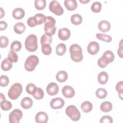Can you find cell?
Masks as SVG:
<instances>
[{"instance_id":"cell-1","label":"cell","mask_w":123,"mask_h":123,"mask_svg":"<svg viewBox=\"0 0 123 123\" xmlns=\"http://www.w3.org/2000/svg\"><path fill=\"white\" fill-rule=\"evenodd\" d=\"M70 57L75 62H80L83 59L82 49L81 47L77 44H72L70 47Z\"/></svg>"},{"instance_id":"cell-2","label":"cell","mask_w":123,"mask_h":123,"mask_svg":"<svg viewBox=\"0 0 123 123\" xmlns=\"http://www.w3.org/2000/svg\"><path fill=\"white\" fill-rule=\"evenodd\" d=\"M44 23L45 34L49 36L53 35L56 30V27L55 26L56 24L55 19L51 16H46Z\"/></svg>"},{"instance_id":"cell-3","label":"cell","mask_w":123,"mask_h":123,"mask_svg":"<svg viewBox=\"0 0 123 123\" xmlns=\"http://www.w3.org/2000/svg\"><path fill=\"white\" fill-rule=\"evenodd\" d=\"M37 37L34 34L29 35L25 39V47L29 51H35L38 47Z\"/></svg>"},{"instance_id":"cell-4","label":"cell","mask_w":123,"mask_h":123,"mask_svg":"<svg viewBox=\"0 0 123 123\" xmlns=\"http://www.w3.org/2000/svg\"><path fill=\"white\" fill-rule=\"evenodd\" d=\"M23 87L21 84L16 83L13 84L10 88L8 95L10 98L15 100L18 98L22 92Z\"/></svg>"},{"instance_id":"cell-5","label":"cell","mask_w":123,"mask_h":123,"mask_svg":"<svg viewBox=\"0 0 123 123\" xmlns=\"http://www.w3.org/2000/svg\"><path fill=\"white\" fill-rule=\"evenodd\" d=\"M38 63V58L36 55H31L26 59L24 64L25 68L28 72H32L34 71Z\"/></svg>"},{"instance_id":"cell-6","label":"cell","mask_w":123,"mask_h":123,"mask_svg":"<svg viewBox=\"0 0 123 123\" xmlns=\"http://www.w3.org/2000/svg\"><path fill=\"white\" fill-rule=\"evenodd\" d=\"M65 113L73 121H77L81 117L80 111L74 105L68 106L65 110Z\"/></svg>"},{"instance_id":"cell-7","label":"cell","mask_w":123,"mask_h":123,"mask_svg":"<svg viewBox=\"0 0 123 123\" xmlns=\"http://www.w3.org/2000/svg\"><path fill=\"white\" fill-rule=\"evenodd\" d=\"M49 9L52 12L57 15H61L64 12L63 9L57 0H52L49 4Z\"/></svg>"},{"instance_id":"cell-8","label":"cell","mask_w":123,"mask_h":123,"mask_svg":"<svg viewBox=\"0 0 123 123\" xmlns=\"http://www.w3.org/2000/svg\"><path fill=\"white\" fill-rule=\"evenodd\" d=\"M22 111L18 109H14L9 114V120L10 123H18L22 118Z\"/></svg>"},{"instance_id":"cell-9","label":"cell","mask_w":123,"mask_h":123,"mask_svg":"<svg viewBox=\"0 0 123 123\" xmlns=\"http://www.w3.org/2000/svg\"><path fill=\"white\" fill-rule=\"evenodd\" d=\"M64 105V100L61 98H56L51 99L50 106L52 109H59L62 108Z\"/></svg>"},{"instance_id":"cell-10","label":"cell","mask_w":123,"mask_h":123,"mask_svg":"<svg viewBox=\"0 0 123 123\" xmlns=\"http://www.w3.org/2000/svg\"><path fill=\"white\" fill-rule=\"evenodd\" d=\"M59 86L58 85L54 82H51L47 86L46 91L47 93L50 96L56 95L59 92Z\"/></svg>"},{"instance_id":"cell-11","label":"cell","mask_w":123,"mask_h":123,"mask_svg":"<svg viewBox=\"0 0 123 123\" xmlns=\"http://www.w3.org/2000/svg\"><path fill=\"white\" fill-rule=\"evenodd\" d=\"M87 50L88 53L91 55L96 54L99 50L98 43L96 41L90 42L87 46Z\"/></svg>"},{"instance_id":"cell-12","label":"cell","mask_w":123,"mask_h":123,"mask_svg":"<svg viewBox=\"0 0 123 123\" xmlns=\"http://www.w3.org/2000/svg\"><path fill=\"white\" fill-rule=\"evenodd\" d=\"M101 60L107 64L112 62L114 59V55L111 50H106L100 57Z\"/></svg>"},{"instance_id":"cell-13","label":"cell","mask_w":123,"mask_h":123,"mask_svg":"<svg viewBox=\"0 0 123 123\" xmlns=\"http://www.w3.org/2000/svg\"><path fill=\"white\" fill-rule=\"evenodd\" d=\"M62 94L66 98H72L75 94L74 89L70 86H65L62 88Z\"/></svg>"},{"instance_id":"cell-14","label":"cell","mask_w":123,"mask_h":123,"mask_svg":"<svg viewBox=\"0 0 123 123\" xmlns=\"http://www.w3.org/2000/svg\"><path fill=\"white\" fill-rule=\"evenodd\" d=\"M71 36V32L67 28H60L58 32V37L62 40H67Z\"/></svg>"},{"instance_id":"cell-15","label":"cell","mask_w":123,"mask_h":123,"mask_svg":"<svg viewBox=\"0 0 123 123\" xmlns=\"http://www.w3.org/2000/svg\"><path fill=\"white\" fill-rule=\"evenodd\" d=\"M48 116L43 111L37 112L35 116V120L37 123H46L48 121Z\"/></svg>"},{"instance_id":"cell-16","label":"cell","mask_w":123,"mask_h":123,"mask_svg":"<svg viewBox=\"0 0 123 123\" xmlns=\"http://www.w3.org/2000/svg\"><path fill=\"white\" fill-rule=\"evenodd\" d=\"M110 23L106 20H102L98 24V28L102 32L105 33L109 31L111 29Z\"/></svg>"},{"instance_id":"cell-17","label":"cell","mask_w":123,"mask_h":123,"mask_svg":"<svg viewBox=\"0 0 123 123\" xmlns=\"http://www.w3.org/2000/svg\"><path fill=\"white\" fill-rule=\"evenodd\" d=\"M25 14V12L24 10L21 8H17L13 10L12 12V16L14 18L20 20L22 19Z\"/></svg>"},{"instance_id":"cell-18","label":"cell","mask_w":123,"mask_h":123,"mask_svg":"<svg viewBox=\"0 0 123 123\" xmlns=\"http://www.w3.org/2000/svg\"><path fill=\"white\" fill-rule=\"evenodd\" d=\"M33 101L32 99L28 97L23 98L21 102V105L25 109H30L33 105Z\"/></svg>"},{"instance_id":"cell-19","label":"cell","mask_w":123,"mask_h":123,"mask_svg":"<svg viewBox=\"0 0 123 123\" xmlns=\"http://www.w3.org/2000/svg\"><path fill=\"white\" fill-rule=\"evenodd\" d=\"M64 4L69 11H74L77 8V3L75 0H65Z\"/></svg>"},{"instance_id":"cell-20","label":"cell","mask_w":123,"mask_h":123,"mask_svg":"<svg viewBox=\"0 0 123 123\" xmlns=\"http://www.w3.org/2000/svg\"><path fill=\"white\" fill-rule=\"evenodd\" d=\"M56 78L59 82H64L68 79V74L64 71H60L56 74Z\"/></svg>"},{"instance_id":"cell-21","label":"cell","mask_w":123,"mask_h":123,"mask_svg":"<svg viewBox=\"0 0 123 123\" xmlns=\"http://www.w3.org/2000/svg\"><path fill=\"white\" fill-rule=\"evenodd\" d=\"M109 76L106 72H100L98 76V83L101 85H104L107 83L108 80Z\"/></svg>"},{"instance_id":"cell-22","label":"cell","mask_w":123,"mask_h":123,"mask_svg":"<svg viewBox=\"0 0 123 123\" xmlns=\"http://www.w3.org/2000/svg\"><path fill=\"white\" fill-rule=\"evenodd\" d=\"M13 29L16 34H21L25 31V26L24 23L22 22H18L14 25Z\"/></svg>"},{"instance_id":"cell-23","label":"cell","mask_w":123,"mask_h":123,"mask_svg":"<svg viewBox=\"0 0 123 123\" xmlns=\"http://www.w3.org/2000/svg\"><path fill=\"white\" fill-rule=\"evenodd\" d=\"M12 66V62L7 58L4 59L1 63V68L4 71L10 70Z\"/></svg>"},{"instance_id":"cell-24","label":"cell","mask_w":123,"mask_h":123,"mask_svg":"<svg viewBox=\"0 0 123 123\" xmlns=\"http://www.w3.org/2000/svg\"><path fill=\"white\" fill-rule=\"evenodd\" d=\"M100 109L101 111L104 112H110L112 109V105L111 102L109 101L103 102L100 106Z\"/></svg>"},{"instance_id":"cell-25","label":"cell","mask_w":123,"mask_h":123,"mask_svg":"<svg viewBox=\"0 0 123 123\" xmlns=\"http://www.w3.org/2000/svg\"><path fill=\"white\" fill-rule=\"evenodd\" d=\"M81 108L83 112H89L92 110L93 105L90 101H85L81 104Z\"/></svg>"},{"instance_id":"cell-26","label":"cell","mask_w":123,"mask_h":123,"mask_svg":"<svg viewBox=\"0 0 123 123\" xmlns=\"http://www.w3.org/2000/svg\"><path fill=\"white\" fill-rule=\"evenodd\" d=\"M66 50V45L64 43L59 44L56 48V52L59 56H62L64 54Z\"/></svg>"},{"instance_id":"cell-27","label":"cell","mask_w":123,"mask_h":123,"mask_svg":"<svg viewBox=\"0 0 123 123\" xmlns=\"http://www.w3.org/2000/svg\"><path fill=\"white\" fill-rule=\"evenodd\" d=\"M82 17L79 14H74L71 17L72 23L75 25H79L82 22Z\"/></svg>"},{"instance_id":"cell-28","label":"cell","mask_w":123,"mask_h":123,"mask_svg":"<svg viewBox=\"0 0 123 123\" xmlns=\"http://www.w3.org/2000/svg\"><path fill=\"white\" fill-rule=\"evenodd\" d=\"M32 95L35 99L39 100L44 97V93L43 90L40 87H37Z\"/></svg>"},{"instance_id":"cell-29","label":"cell","mask_w":123,"mask_h":123,"mask_svg":"<svg viewBox=\"0 0 123 123\" xmlns=\"http://www.w3.org/2000/svg\"><path fill=\"white\" fill-rule=\"evenodd\" d=\"M96 37L98 39L106 42H110L112 40L111 37L106 34L97 33L96 34Z\"/></svg>"},{"instance_id":"cell-30","label":"cell","mask_w":123,"mask_h":123,"mask_svg":"<svg viewBox=\"0 0 123 123\" xmlns=\"http://www.w3.org/2000/svg\"><path fill=\"white\" fill-rule=\"evenodd\" d=\"M96 95L97 98L103 99L105 98L107 95V90L103 88H99L96 91Z\"/></svg>"},{"instance_id":"cell-31","label":"cell","mask_w":123,"mask_h":123,"mask_svg":"<svg viewBox=\"0 0 123 123\" xmlns=\"http://www.w3.org/2000/svg\"><path fill=\"white\" fill-rule=\"evenodd\" d=\"M52 42V37L48 36L46 34H43L40 38L41 44H50Z\"/></svg>"},{"instance_id":"cell-32","label":"cell","mask_w":123,"mask_h":123,"mask_svg":"<svg viewBox=\"0 0 123 123\" xmlns=\"http://www.w3.org/2000/svg\"><path fill=\"white\" fill-rule=\"evenodd\" d=\"M11 50L14 51L18 52L22 48L21 43L17 40H15L12 42L11 45Z\"/></svg>"},{"instance_id":"cell-33","label":"cell","mask_w":123,"mask_h":123,"mask_svg":"<svg viewBox=\"0 0 123 123\" xmlns=\"http://www.w3.org/2000/svg\"><path fill=\"white\" fill-rule=\"evenodd\" d=\"M46 5V1L45 0H36L35 1V6L37 10H43Z\"/></svg>"},{"instance_id":"cell-34","label":"cell","mask_w":123,"mask_h":123,"mask_svg":"<svg viewBox=\"0 0 123 123\" xmlns=\"http://www.w3.org/2000/svg\"><path fill=\"white\" fill-rule=\"evenodd\" d=\"M0 107L1 109L3 111H7L10 110L12 107V104L11 102L4 100L0 102Z\"/></svg>"},{"instance_id":"cell-35","label":"cell","mask_w":123,"mask_h":123,"mask_svg":"<svg viewBox=\"0 0 123 123\" xmlns=\"http://www.w3.org/2000/svg\"><path fill=\"white\" fill-rule=\"evenodd\" d=\"M102 5L99 1H95L92 3L91 6V10L94 12H99L101 9Z\"/></svg>"},{"instance_id":"cell-36","label":"cell","mask_w":123,"mask_h":123,"mask_svg":"<svg viewBox=\"0 0 123 123\" xmlns=\"http://www.w3.org/2000/svg\"><path fill=\"white\" fill-rule=\"evenodd\" d=\"M8 58L12 62H17L18 59V56L15 52L11 50L9 52Z\"/></svg>"},{"instance_id":"cell-37","label":"cell","mask_w":123,"mask_h":123,"mask_svg":"<svg viewBox=\"0 0 123 123\" xmlns=\"http://www.w3.org/2000/svg\"><path fill=\"white\" fill-rule=\"evenodd\" d=\"M41 51L44 54L49 55L52 52V48L50 46V44L42 45L41 47Z\"/></svg>"},{"instance_id":"cell-38","label":"cell","mask_w":123,"mask_h":123,"mask_svg":"<svg viewBox=\"0 0 123 123\" xmlns=\"http://www.w3.org/2000/svg\"><path fill=\"white\" fill-rule=\"evenodd\" d=\"M34 17L36 20L37 25H41L44 23L46 17L44 14L40 13L35 14Z\"/></svg>"},{"instance_id":"cell-39","label":"cell","mask_w":123,"mask_h":123,"mask_svg":"<svg viewBox=\"0 0 123 123\" xmlns=\"http://www.w3.org/2000/svg\"><path fill=\"white\" fill-rule=\"evenodd\" d=\"M116 89L118 92L119 97L121 99H123V82L122 81L118 82L116 85Z\"/></svg>"},{"instance_id":"cell-40","label":"cell","mask_w":123,"mask_h":123,"mask_svg":"<svg viewBox=\"0 0 123 123\" xmlns=\"http://www.w3.org/2000/svg\"><path fill=\"white\" fill-rule=\"evenodd\" d=\"M9 83V79L5 75H1L0 77V86L2 87L6 86Z\"/></svg>"},{"instance_id":"cell-41","label":"cell","mask_w":123,"mask_h":123,"mask_svg":"<svg viewBox=\"0 0 123 123\" xmlns=\"http://www.w3.org/2000/svg\"><path fill=\"white\" fill-rule=\"evenodd\" d=\"M9 44V39L4 36H1L0 37V46L2 48L6 47Z\"/></svg>"},{"instance_id":"cell-42","label":"cell","mask_w":123,"mask_h":123,"mask_svg":"<svg viewBox=\"0 0 123 123\" xmlns=\"http://www.w3.org/2000/svg\"><path fill=\"white\" fill-rule=\"evenodd\" d=\"M37 88V86L34 84L29 83L26 86V91L29 94H33Z\"/></svg>"},{"instance_id":"cell-43","label":"cell","mask_w":123,"mask_h":123,"mask_svg":"<svg viewBox=\"0 0 123 123\" xmlns=\"http://www.w3.org/2000/svg\"><path fill=\"white\" fill-rule=\"evenodd\" d=\"M99 122L101 123H113V120L110 116L105 115L101 118Z\"/></svg>"},{"instance_id":"cell-44","label":"cell","mask_w":123,"mask_h":123,"mask_svg":"<svg viewBox=\"0 0 123 123\" xmlns=\"http://www.w3.org/2000/svg\"><path fill=\"white\" fill-rule=\"evenodd\" d=\"M27 23L29 26L32 27H34V26H36L37 25L36 20L34 16L29 17L27 20Z\"/></svg>"},{"instance_id":"cell-45","label":"cell","mask_w":123,"mask_h":123,"mask_svg":"<svg viewBox=\"0 0 123 123\" xmlns=\"http://www.w3.org/2000/svg\"><path fill=\"white\" fill-rule=\"evenodd\" d=\"M122 40H121L120 43L119 45V47L118 49L117 52L119 56H120L121 58H123V44H122Z\"/></svg>"},{"instance_id":"cell-46","label":"cell","mask_w":123,"mask_h":123,"mask_svg":"<svg viewBox=\"0 0 123 123\" xmlns=\"http://www.w3.org/2000/svg\"><path fill=\"white\" fill-rule=\"evenodd\" d=\"M7 27V24L6 22L3 21H0V30L1 31L5 30Z\"/></svg>"},{"instance_id":"cell-47","label":"cell","mask_w":123,"mask_h":123,"mask_svg":"<svg viewBox=\"0 0 123 123\" xmlns=\"http://www.w3.org/2000/svg\"><path fill=\"white\" fill-rule=\"evenodd\" d=\"M0 18H2L5 14V12H4V11L3 10V9L1 7H0Z\"/></svg>"},{"instance_id":"cell-48","label":"cell","mask_w":123,"mask_h":123,"mask_svg":"<svg viewBox=\"0 0 123 123\" xmlns=\"http://www.w3.org/2000/svg\"><path fill=\"white\" fill-rule=\"evenodd\" d=\"M0 102L4 100H6V98H5V96H4V95L2 93H0Z\"/></svg>"},{"instance_id":"cell-49","label":"cell","mask_w":123,"mask_h":123,"mask_svg":"<svg viewBox=\"0 0 123 123\" xmlns=\"http://www.w3.org/2000/svg\"><path fill=\"white\" fill-rule=\"evenodd\" d=\"M90 0H79V1L82 3H86L88 2H89Z\"/></svg>"}]
</instances>
